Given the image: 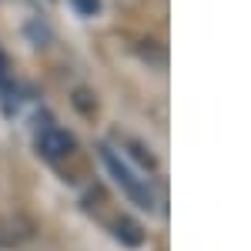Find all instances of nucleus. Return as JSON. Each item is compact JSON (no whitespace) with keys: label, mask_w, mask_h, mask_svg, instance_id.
Returning a JSON list of instances; mask_svg holds the SVG:
<instances>
[{"label":"nucleus","mask_w":251,"mask_h":251,"mask_svg":"<svg viewBox=\"0 0 251 251\" xmlns=\"http://www.w3.org/2000/svg\"><path fill=\"white\" fill-rule=\"evenodd\" d=\"M100 157H104V164H107L111 177H114L117 184L124 188V194L134 201L137 208H144V211H154V191H151L148 177H137V174L131 171V164H127L124 157H117V151H111L107 144H100Z\"/></svg>","instance_id":"obj_1"},{"label":"nucleus","mask_w":251,"mask_h":251,"mask_svg":"<svg viewBox=\"0 0 251 251\" xmlns=\"http://www.w3.org/2000/svg\"><path fill=\"white\" fill-rule=\"evenodd\" d=\"M34 144H37V151L47 161H60V157H67L71 151H74V137L67 134L64 127H57V124H44V127H37V137H34Z\"/></svg>","instance_id":"obj_2"},{"label":"nucleus","mask_w":251,"mask_h":251,"mask_svg":"<svg viewBox=\"0 0 251 251\" xmlns=\"http://www.w3.org/2000/svg\"><path fill=\"white\" fill-rule=\"evenodd\" d=\"M27 234H30V225L24 218H0V248L17 245L20 238H27Z\"/></svg>","instance_id":"obj_3"},{"label":"nucleus","mask_w":251,"mask_h":251,"mask_svg":"<svg viewBox=\"0 0 251 251\" xmlns=\"http://www.w3.org/2000/svg\"><path fill=\"white\" fill-rule=\"evenodd\" d=\"M114 238L121 245H127V248H137L141 241H144V234H141V225L131 221V218H117L114 221Z\"/></svg>","instance_id":"obj_4"},{"label":"nucleus","mask_w":251,"mask_h":251,"mask_svg":"<svg viewBox=\"0 0 251 251\" xmlns=\"http://www.w3.org/2000/svg\"><path fill=\"white\" fill-rule=\"evenodd\" d=\"M124 148H131V157H134L144 171H154V157L144 154V144H137V141H127V137H124Z\"/></svg>","instance_id":"obj_5"},{"label":"nucleus","mask_w":251,"mask_h":251,"mask_svg":"<svg viewBox=\"0 0 251 251\" xmlns=\"http://www.w3.org/2000/svg\"><path fill=\"white\" fill-rule=\"evenodd\" d=\"M71 7L77 14H84V17H94L97 10H100V0H71Z\"/></svg>","instance_id":"obj_6"},{"label":"nucleus","mask_w":251,"mask_h":251,"mask_svg":"<svg viewBox=\"0 0 251 251\" xmlns=\"http://www.w3.org/2000/svg\"><path fill=\"white\" fill-rule=\"evenodd\" d=\"M0 87H7V57H3V50H0Z\"/></svg>","instance_id":"obj_7"}]
</instances>
